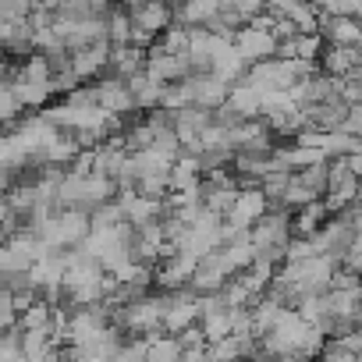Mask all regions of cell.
Returning <instances> with one entry per match:
<instances>
[{"instance_id":"5","label":"cell","mask_w":362,"mask_h":362,"mask_svg":"<svg viewBox=\"0 0 362 362\" xmlns=\"http://www.w3.org/2000/svg\"><path fill=\"white\" fill-rule=\"evenodd\" d=\"M146 75L163 82V86L167 82H185L192 75V61H189V54H163V50L149 47L146 50Z\"/></svg>"},{"instance_id":"11","label":"cell","mask_w":362,"mask_h":362,"mask_svg":"<svg viewBox=\"0 0 362 362\" xmlns=\"http://www.w3.org/2000/svg\"><path fill=\"white\" fill-rule=\"evenodd\" d=\"M185 82H189V89H192V107H203V110H221V107L228 103L231 86H224L221 78H214V75H189Z\"/></svg>"},{"instance_id":"33","label":"cell","mask_w":362,"mask_h":362,"mask_svg":"<svg viewBox=\"0 0 362 362\" xmlns=\"http://www.w3.org/2000/svg\"><path fill=\"white\" fill-rule=\"evenodd\" d=\"M71 156H78V142H68V139H57V142L43 153L47 163H68Z\"/></svg>"},{"instance_id":"13","label":"cell","mask_w":362,"mask_h":362,"mask_svg":"<svg viewBox=\"0 0 362 362\" xmlns=\"http://www.w3.org/2000/svg\"><path fill=\"white\" fill-rule=\"evenodd\" d=\"M196 267H199V259H192V256H185V252H167V256H163V267L156 270V281L174 291V288H181V284H192Z\"/></svg>"},{"instance_id":"28","label":"cell","mask_w":362,"mask_h":362,"mask_svg":"<svg viewBox=\"0 0 362 362\" xmlns=\"http://www.w3.org/2000/svg\"><path fill=\"white\" fill-rule=\"evenodd\" d=\"M295 185H302L309 196H327V163H320V167H309V170H298L295 174Z\"/></svg>"},{"instance_id":"21","label":"cell","mask_w":362,"mask_h":362,"mask_svg":"<svg viewBox=\"0 0 362 362\" xmlns=\"http://www.w3.org/2000/svg\"><path fill=\"white\" fill-rule=\"evenodd\" d=\"M110 68H114V78L128 82L132 75L146 71V50H139V47H114L110 50Z\"/></svg>"},{"instance_id":"32","label":"cell","mask_w":362,"mask_h":362,"mask_svg":"<svg viewBox=\"0 0 362 362\" xmlns=\"http://www.w3.org/2000/svg\"><path fill=\"white\" fill-rule=\"evenodd\" d=\"M89 224H93V231H96V228H117V224H124V214H121L117 203H107V206H100V210L89 217Z\"/></svg>"},{"instance_id":"9","label":"cell","mask_w":362,"mask_h":362,"mask_svg":"<svg viewBox=\"0 0 362 362\" xmlns=\"http://www.w3.org/2000/svg\"><path fill=\"white\" fill-rule=\"evenodd\" d=\"M93 100H96V107H100L103 114H110V117L135 110L132 89H128L121 78H103V82H96V86H93Z\"/></svg>"},{"instance_id":"42","label":"cell","mask_w":362,"mask_h":362,"mask_svg":"<svg viewBox=\"0 0 362 362\" xmlns=\"http://www.w3.org/2000/svg\"><path fill=\"white\" fill-rule=\"evenodd\" d=\"M358 50H362V36H358Z\"/></svg>"},{"instance_id":"36","label":"cell","mask_w":362,"mask_h":362,"mask_svg":"<svg viewBox=\"0 0 362 362\" xmlns=\"http://www.w3.org/2000/svg\"><path fill=\"white\" fill-rule=\"evenodd\" d=\"M110 362H146V341H135V344H124Z\"/></svg>"},{"instance_id":"41","label":"cell","mask_w":362,"mask_h":362,"mask_svg":"<svg viewBox=\"0 0 362 362\" xmlns=\"http://www.w3.org/2000/svg\"><path fill=\"white\" fill-rule=\"evenodd\" d=\"M43 362H68V355H64V351H57V348H54V351H50V355H47V358H43Z\"/></svg>"},{"instance_id":"12","label":"cell","mask_w":362,"mask_h":362,"mask_svg":"<svg viewBox=\"0 0 362 362\" xmlns=\"http://www.w3.org/2000/svg\"><path fill=\"white\" fill-rule=\"evenodd\" d=\"M267 15L284 18L298 36H313L320 29V8L313 4H267Z\"/></svg>"},{"instance_id":"19","label":"cell","mask_w":362,"mask_h":362,"mask_svg":"<svg viewBox=\"0 0 362 362\" xmlns=\"http://www.w3.org/2000/svg\"><path fill=\"white\" fill-rule=\"evenodd\" d=\"M221 15V4L217 0H199V4H185V8H177L174 18L181 22V29H210V22Z\"/></svg>"},{"instance_id":"1","label":"cell","mask_w":362,"mask_h":362,"mask_svg":"<svg viewBox=\"0 0 362 362\" xmlns=\"http://www.w3.org/2000/svg\"><path fill=\"white\" fill-rule=\"evenodd\" d=\"M89 231H93V224H89L86 214H78V210H57L54 217H47L36 228V238L50 252H71V249H78L89 238Z\"/></svg>"},{"instance_id":"4","label":"cell","mask_w":362,"mask_h":362,"mask_svg":"<svg viewBox=\"0 0 362 362\" xmlns=\"http://www.w3.org/2000/svg\"><path fill=\"white\" fill-rule=\"evenodd\" d=\"M235 50H238V57L252 68V64H263V61H274V57H277V36H274L270 29L245 25V29H238V36H235Z\"/></svg>"},{"instance_id":"23","label":"cell","mask_w":362,"mask_h":362,"mask_svg":"<svg viewBox=\"0 0 362 362\" xmlns=\"http://www.w3.org/2000/svg\"><path fill=\"white\" fill-rule=\"evenodd\" d=\"M210 348H214L217 362H242V358H249L256 351V337L252 334H231V337H224V341H217Z\"/></svg>"},{"instance_id":"31","label":"cell","mask_w":362,"mask_h":362,"mask_svg":"<svg viewBox=\"0 0 362 362\" xmlns=\"http://www.w3.org/2000/svg\"><path fill=\"white\" fill-rule=\"evenodd\" d=\"M25 18H33V4H25V0H0V22L18 25Z\"/></svg>"},{"instance_id":"14","label":"cell","mask_w":362,"mask_h":362,"mask_svg":"<svg viewBox=\"0 0 362 362\" xmlns=\"http://www.w3.org/2000/svg\"><path fill=\"white\" fill-rule=\"evenodd\" d=\"M320 40L327 47H358V36H362V25L351 22V18H330V15H320Z\"/></svg>"},{"instance_id":"6","label":"cell","mask_w":362,"mask_h":362,"mask_svg":"<svg viewBox=\"0 0 362 362\" xmlns=\"http://www.w3.org/2000/svg\"><path fill=\"white\" fill-rule=\"evenodd\" d=\"M267 196L259 192V189H242L238 192V199H235V206L228 210V228H235V231H252L263 217H267Z\"/></svg>"},{"instance_id":"16","label":"cell","mask_w":362,"mask_h":362,"mask_svg":"<svg viewBox=\"0 0 362 362\" xmlns=\"http://www.w3.org/2000/svg\"><path fill=\"white\" fill-rule=\"evenodd\" d=\"M224 107H228L238 121H256V117H259V107H263V93L252 89V86H245V82H238V86H231Z\"/></svg>"},{"instance_id":"20","label":"cell","mask_w":362,"mask_h":362,"mask_svg":"<svg viewBox=\"0 0 362 362\" xmlns=\"http://www.w3.org/2000/svg\"><path fill=\"white\" fill-rule=\"evenodd\" d=\"M284 309H288V305H284L274 291H270V295H263V298L256 302V309L249 313V320H252V334H256V337L270 334V330H274V323L281 320V313H284Z\"/></svg>"},{"instance_id":"26","label":"cell","mask_w":362,"mask_h":362,"mask_svg":"<svg viewBox=\"0 0 362 362\" xmlns=\"http://www.w3.org/2000/svg\"><path fill=\"white\" fill-rule=\"evenodd\" d=\"M54 351V337L43 330H22V355L25 362H43Z\"/></svg>"},{"instance_id":"30","label":"cell","mask_w":362,"mask_h":362,"mask_svg":"<svg viewBox=\"0 0 362 362\" xmlns=\"http://www.w3.org/2000/svg\"><path fill=\"white\" fill-rule=\"evenodd\" d=\"M288 185H291V174H270V177L259 181V192L267 196V203H281Z\"/></svg>"},{"instance_id":"29","label":"cell","mask_w":362,"mask_h":362,"mask_svg":"<svg viewBox=\"0 0 362 362\" xmlns=\"http://www.w3.org/2000/svg\"><path fill=\"white\" fill-rule=\"evenodd\" d=\"M0 362H25L22 355V330H4L0 334Z\"/></svg>"},{"instance_id":"3","label":"cell","mask_w":362,"mask_h":362,"mask_svg":"<svg viewBox=\"0 0 362 362\" xmlns=\"http://www.w3.org/2000/svg\"><path fill=\"white\" fill-rule=\"evenodd\" d=\"M163 309H167V298H135V302H124L121 309V327L132 330V334H149L153 337V327L163 323Z\"/></svg>"},{"instance_id":"38","label":"cell","mask_w":362,"mask_h":362,"mask_svg":"<svg viewBox=\"0 0 362 362\" xmlns=\"http://www.w3.org/2000/svg\"><path fill=\"white\" fill-rule=\"evenodd\" d=\"M320 362H358L351 351H344V348H337V344H330L327 351H323V358Z\"/></svg>"},{"instance_id":"39","label":"cell","mask_w":362,"mask_h":362,"mask_svg":"<svg viewBox=\"0 0 362 362\" xmlns=\"http://www.w3.org/2000/svg\"><path fill=\"white\" fill-rule=\"evenodd\" d=\"M181 362H217V355H214V348L206 344V348H192V351H185V358Z\"/></svg>"},{"instance_id":"8","label":"cell","mask_w":362,"mask_h":362,"mask_svg":"<svg viewBox=\"0 0 362 362\" xmlns=\"http://www.w3.org/2000/svg\"><path fill=\"white\" fill-rule=\"evenodd\" d=\"M320 68H323V75L334 78V82L351 78V75L362 68V50H358V47H323Z\"/></svg>"},{"instance_id":"2","label":"cell","mask_w":362,"mask_h":362,"mask_svg":"<svg viewBox=\"0 0 362 362\" xmlns=\"http://www.w3.org/2000/svg\"><path fill=\"white\" fill-rule=\"evenodd\" d=\"M128 18H132V47H146V43H156L170 22H174V11L167 4H135L128 8Z\"/></svg>"},{"instance_id":"34","label":"cell","mask_w":362,"mask_h":362,"mask_svg":"<svg viewBox=\"0 0 362 362\" xmlns=\"http://www.w3.org/2000/svg\"><path fill=\"white\" fill-rule=\"evenodd\" d=\"M18 323V305H15V295L0 288V330H11Z\"/></svg>"},{"instance_id":"18","label":"cell","mask_w":362,"mask_h":362,"mask_svg":"<svg viewBox=\"0 0 362 362\" xmlns=\"http://www.w3.org/2000/svg\"><path fill=\"white\" fill-rule=\"evenodd\" d=\"M327 221H330L327 206H323V203H309L305 210H295V217H291V235H295V238H316Z\"/></svg>"},{"instance_id":"40","label":"cell","mask_w":362,"mask_h":362,"mask_svg":"<svg viewBox=\"0 0 362 362\" xmlns=\"http://www.w3.org/2000/svg\"><path fill=\"white\" fill-rule=\"evenodd\" d=\"M344 167H348V174H351V177H358V181H362V149H358V153H351V156H344Z\"/></svg>"},{"instance_id":"24","label":"cell","mask_w":362,"mask_h":362,"mask_svg":"<svg viewBox=\"0 0 362 362\" xmlns=\"http://www.w3.org/2000/svg\"><path fill=\"white\" fill-rule=\"evenodd\" d=\"M124 86L132 89V100H135V107H160L163 82H156V78H149L146 71H139V75H132Z\"/></svg>"},{"instance_id":"37","label":"cell","mask_w":362,"mask_h":362,"mask_svg":"<svg viewBox=\"0 0 362 362\" xmlns=\"http://www.w3.org/2000/svg\"><path fill=\"white\" fill-rule=\"evenodd\" d=\"M334 344H337V348H344V351H351V355L358 358V355H362V327H358V330H348V334H341Z\"/></svg>"},{"instance_id":"27","label":"cell","mask_w":362,"mask_h":362,"mask_svg":"<svg viewBox=\"0 0 362 362\" xmlns=\"http://www.w3.org/2000/svg\"><path fill=\"white\" fill-rule=\"evenodd\" d=\"M11 93L18 96L22 107H40V103H47V96H50L54 89L43 86V82H22V78H15V82H11Z\"/></svg>"},{"instance_id":"35","label":"cell","mask_w":362,"mask_h":362,"mask_svg":"<svg viewBox=\"0 0 362 362\" xmlns=\"http://www.w3.org/2000/svg\"><path fill=\"white\" fill-rule=\"evenodd\" d=\"M18 114H22V103L11 93V86H4V89H0V121H15Z\"/></svg>"},{"instance_id":"15","label":"cell","mask_w":362,"mask_h":362,"mask_svg":"<svg viewBox=\"0 0 362 362\" xmlns=\"http://www.w3.org/2000/svg\"><path fill=\"white\" fill-rule=\"evenodd\" d=\"M110 43L103 40V43H96V47H86V50H78V54H71V75L75 78H93V75H100L103 68H110Z\"/></svg>"},{"instance_id":"7","label":"cell","mask_w":362,"mask_h":362,"mask_svg":"<svg viewBox=\"0 0 362 362\" xmlns=\"http://www.w3.org/2000/svg\"><path fill=\"white\" fill-rule=\"evenodd\" d=\"M199 295H177V298H167V309H163V330L174 337H181V334H185L196 320H199Z\"/></svg>"},{"instance_id":"25","label":"cell","mask_w":362,"mask_h":362,"mask_svg":"<svg viewBox=\"0 0 362 362\" xmlns=\"http://www.w3.org/2000/svg\"><path fill=\"white\" fill-rule=\"evenodd\" d=\"M181 358H185V348H181L177 337L160 334L146 341V362H181Z\"/></svg>"},{"instance_id":"22","label":"cell","mask_w":362,"mask_h":362,"mask_svg":"<svg viewBox=\"0 0 362 362\" xmlns=\"http://www.w3.org/2000/svg\"><path fill=\"white\" fill-rule=\"evenodd\" d=\"M199 330L206 337V344H217L224 337L235 334V309H214V313H203L199 316Z\"/></svg>"},{"instance_id":"10","label":"cell","mask_w":362,"mask_h":362,"mask_svg":"<svg viewBox=\"0 0 362 362\" xmlns=\"http://www.w3.org/2000/svg\"><path fill=\"white\" fill-rule=\"evenodd\" d=\"M117 206H121V214H124V224L128 228H146V224H156V217L163 214V199H146V196H139V192H124L121 199H117Z\"/></svg>"},{"instance_id":"17","label":"cell","mask_w":362,"mask_h":362,"mask_svg":"<svg viewBox=\"0 0 362 362\" xmlns=\"http://www.w3.org/2000/svg\"><path fill=\"white\" fill-rule=\"evenodd\" d=\"M199 170H203V160H199V156L181 153V156L170 163V189H174V196L199 189Z\"/></svg>"}]
</instances>
